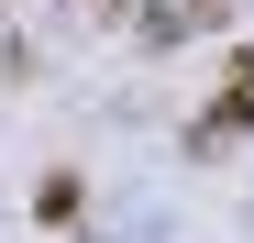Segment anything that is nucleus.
Returning <instances> with one entry per match:
<instances>
[{
    "mask_svg": "<svg viewBox=\"0 0 254 243\" xmlns=\"http://www.w3.org/2000/svg\"><path fill=\"white\" fill-rule=\"evenodd\" d=\"M243 122H254V45L232 56V89H221V100H210V111H199V133H188V144H199V155H221V144L243 133Z\"/></svg>",
    "mask_w": 254,
    "mask_h": 243,
    "instance_id": "1",
    "label": "nucleus"
}]
</instances>
